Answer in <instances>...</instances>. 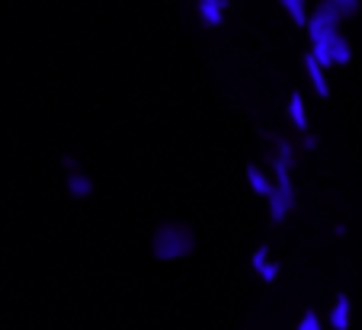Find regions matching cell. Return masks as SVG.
I'll return each instance as SVG.
<instances>
[{"instance_id":"6da1fadb","label":"cell","mask_w":362,"mask_h":330,"mask_svg":"<svg viewBox=\"0 0 362 330\" xmlns=\"http://www.w3.org/2000/svg\"><path fill=\"white\" fill-rule=\"evenodd\" d=\"M340 23H343V16L337 13L330 4H317L315 7V13L308 16V23H305V29H308V42H311V49H308V55L315 58L317 64H321L324 71L327 68H334L330 64V42L340 35Z\"/></svg>"},{"instance_id":"7a4b0ae2","label":"cell","mask_w":362,"mask_h":330,"mask_svg":"<svg viewBox=\"0 0 362 330\" xmlns=\"http://www.w3.org/2000/svg\"><path fill=\"white\" fill-rule=\"evenodd\" d=\"M192 250H196V234L183 221H164V225H158L154 234H151V254L160 263L183 260Z\"/></svg>"},{"instance_id":"3957f363","label":"cell","mask_w":362,"mask_h":330,"mask_svg":"<svg viewBox=\"0 0 362 330\" xmlns=\"http://www.w3.org/2000/svg\"><path fill=\"white\" fill-rule=\"evenodd\" d=\"M250 266H253V273L260 276L263 282H276V279H279V273H282V263L269 257V247H267V244H260V247L253 250Z\"/></svg>"},{"instance_id":"277c9868","label":"cell","mask_w":362,"mask_h":330,"mask_svg":"<svg viewBox=\"0 0 362 330\" xmlns=\"http://www.w3.org/2000/svg\"><path fill=\"white\" fill-rule=\"evenodd\" d=\"M199 7V23L209 29H218L225 23V13H228V0H196Z\"/></svg>"},{"instance_id":"5b68a950","label":"cell","mask_w":362,"mask_h":330,"mask_svg":"<svg viewBox=\"0 0 362 330\" xmlns=\"http://www.w3.org/2000/svg\"><path fill=\"white\" fill-rule=\"evenodd\" d=\"M305 74H308V81H311V87H315V93H317V97H321V100H327V97H330L327 71H324L321 64H317L311 55H305Z\"/></svg>"},{"instance_id":"8992f818","label":"cell","mask_w":362,"mask_h":330,"mask_svg":"<svg viewBox=\"0 0 362 330\" xmlns=\"http://www.w3.org/2000/svg\"><path fill=\"white\" fill-rule=\"evenodd\" d=\"M286 116H288V122H292L298 131H308V110H305V97H301L298 90H292V93H288Z\"/></svg>"},{"instance_id":"52a82bcc","label":"cell","mask_w":362,"mask_h":330,"mask_svg":"<svg viewBox=\"0 0 362 330\" xmlns=\"http://www.w3.org/2000/svg\"><path fill=\"white\" fill-rule=\"evenodd\" d=\"M247 183H250V189H253L257 196H263V199H269V196L276 193V183H273V179H269L257 164H247Z\"/></svg>"},{"instance_id":"ba28073f","label":"cell","mask_w":362,"mask_h":330,"mask_svg":"<svg viewBox=\"0 0 362 330\" xmlns=\"http://www.w3.org/2000/svg\"><path fill=\"white\" fill-rule=\"evenodd\" d=\"M349 317H353V305H349V295H337L334 308H330V327L334 330H349Z\"/></svg>"},{"instance_id":"9c48e42d","label":"cell","mask_w":362,"mask_h":330,"mask_svg":"<svg viewBox=\"0 0 362 330\" xmlns=\"http://www.w3.org/2000/svg\"><path fill=\"white\" fill-rule=\"evenodd\" d=\"M68 193L74 196V199H90V196H93V179L83 170L68 173Z\"/></svg>"},{"instance_id":"30bf717a","label":"cell","mask_w":362,"mask_h":330,"mask_svg":"<svg viewBox=\"0 0 362 330\" xmlns=\"http://www.w3.org/2000/svg\"><path fill=\"white\" fill-rule=\"evenodd\" d=\"M263 135L269 138V141H273V158H279L282 164H288L292 167L295 164V148H292V141H288V138H282V135H276V131H263Z\"/></svg>"},{"instance_id":"8fae6325","label":"cell","mask_w":362,"mask_h":330,"mask_svg":"<svg viewBox=\"0 0 362 330\" xmlns=\"http://www.w3.org/2000/svg\"><path fill=\"white\" fill-rule=\"evenodd\" d=\"M349 61H353V49H349V39L340 33L334 42H330V64L340 68V64H349Z\"/></svg>"},{"instance_id":"7c38bea8","label":"cell","mask_w":362,"mask_h":330,"mask_svg":"<svg viewBox=\"0 0 362 330\" xmlns=\"http://www.w3.org/2000/svg\"><path fill=\"white\" fill-rule=\"evenodd\" d=\"M279 7L292 16L295 26H305L308 23V0H279Z\"/></svg>"},{"instance_id":"4fadbf2b","label":"cell","mask_w":362,"mask_h":330,"mask_svg":"<svg viewBox=\"0 0 362 330\" xmlns=\"http://www.w3.org/2000/svg\"><path fill=\"white\" fill-rule=\"evenodd\" d=\"M321 4H330V7H334L343 20H346V16H353L356 10H359V0H321Z\"/></svg>"},{"instance_id":"5bb4252c","label":"cell","mask_w":362,"mask_h":330,"mask_svg":"<svg viewBox=\"0 0 362 330\" xmlns=\"http://www.w3.org/2000/svg\"><path fill=\"white\" fill-rule=\"evenodd\" d=\"M295 330H324V324H321V317H317L315 311L308 308L305 314H301V321L295 324Z\"/></svg>"},{"instance_id":"9a60e30c","label":"cell","mask_w":362,"mask_h":330,"mask_svg":"<svg viewBox=\"0 0 362 330\" xmlns=\"http://www.w3.org/2000/svg\"><path fill=\"white\" fill-rule=\"evenodd\" d=\"M62 167H68V173L83 170V167H81V160H74V158H71V154H64V158H62Z\"/></svg>"},{"instance_id":"2e32d148","label":"cell","mask_w":362,"mask_h":330,"mask_svg":"<svg viewBox=\"0 0 362 330\" xmlns=\"http://www.w3.org/2000/svg\"><path fill=\"white\" fill-rule=\"evenodd\" d=\"M301 148H305V151H315V148H317V135L305 131V138H301Z\"/></svg>"}]
</instances>
